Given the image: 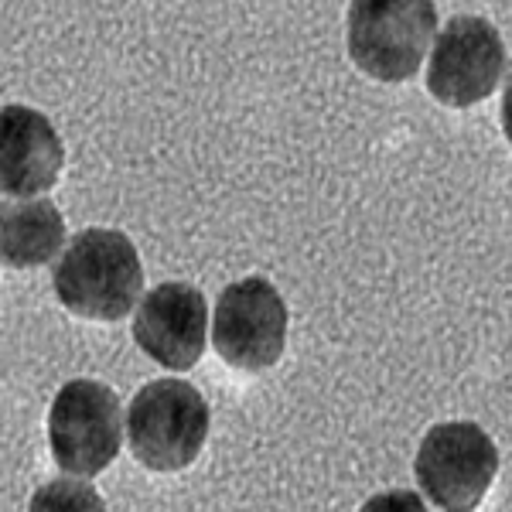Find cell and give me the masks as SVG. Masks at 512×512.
<instances>
[{"mask_svg":"<svg viewBox=\"0 0 512 512\" xmlns=\"http://www.w3.org/2000/svg\"><path fill=\"white\" fill-rule=\"evenodd\" d=\"M55 297L65 311L89 321H120L144 294V267L137 246L120 229H82L65 243L52 274Z\"/></svg>","mask_w":512,"mask_h":512,"instance_id":"1","label":"cell"},{"mask_svg":"<svg viewBox=\"0 0 512 512\" xmlns=\"http://www.w3.org/2000/svg\"><path fill=\"white\" fill-rule=\"evenodd\" d=\"M209 403L185 379H154L130 400V451L151 472H181L202 454L209 437Z\"/></svg>","mask_w":512,"mask_h":512,"instance_id":"2","label":"cell"},{"mask_svg":"<svg viewBox=\"0 0 512 512\" xmlns=\"http://www.w3.org/2000/svg\"><path fill=\"white\" fill-rule=\"evenodd\" d=\"M437 35V11L424 0H362L349 7V59L379 82L417 76Z\"/></svg>","mask_w":512,"mask_h":512,"instance_id":"3","label":"cell"},{"mask_svg":"<svg viewBox=\"0 0 512 512\" xmlns=\"http://www.w3.org/2000/svg\"><path fill=\"white\" fill-rule=\"evenodd\" d=\"M414 472L441 512H475L499 475V448L472 420H451L424 434Z\"/></svg>","mask_w":512,"mask_h":512,"instance_id":"4","label":"cell"},{"mask_svg":"<svg viewBox=\"0 0 512 512\" xmlns=\"http://www.w3.org/2000/svg\"><path fill=\"white\" fill-rule=\"evenodd\" d=\"M48 444L69 475L93 478L106 472L123 444L120 396L96 379L65 383L48 410Z\"/></svg>","mask_w":512,"mask_h":512,"instance_id":"5","label":"cell"},{"mask_svg":"<svg viewBox=\"0 0 512 512\" xmlns=\"http://www.w3.org/2000/svg\"><path fill=\"white\" fill-rule=\"evenodd\" d=\"M506 76V41L492 21L454 14L431 41L427 93L437 103L465 110L489 99Z\"/></svg>","mask_w":512,"mask_h":512,"instance_id":"6","label":"cell"},{"mask_svg":"<svg viewBox=\"0 0 512 512\" xmlns=\"http://www.w3.org/2000/svg\"><path fill=\"white\" fill-rule=\"evenodd\" d=\"M212 345L233 369H274L287 345V304L267 277H246L219 294Z\"/></svg>","mask_w":512,"mask_h":512,"instance_id":"7","label":"cell"},{"mask_svg":"<svg viewBox=\"0 0 512 512\" xmlns=\"http://www.w3.org/2000/svg\"><path fill=\"white\" fill-rule=\"evenodd\" d=\"M205 328H209L205 294L192 284L171 280L144 294L134 318V342L158 366L185 373L205 355Z\"/></svg>","mask_w":512,"mask_h":512,"instance_id":"8","label":"cell"},{"mask_svg":"<svg viewBox=\"0 0 512 512\" xmlns=\"http://www.w3.org/2000/svg\"><path fill=\"white\" fill-rule=\"evenodd\" d=\"M62 164V137L45 113L18 103L0 110V192L14 198L48 192L59 181Z\"/></svg>","mask_w":512,"mask_h":512,"instance_id":"9","label":"cell"},{"mask_svg":"<svg viewBox=\"0 0 512 512\" xmlns=\"http://www.w3.org/2000/svg\"><path fill=\"white\" fill-rule=\"evenodd\" d=\"M65 246V219L48 198L0 205V260L14 270L52 263Z\"/></svg>","mask_w":512,"mask_h":512,"instance_id":"10","label":"cell"},{"mask_svg":"<svg viewBox=\"0 0 512 512\" xmlns=\"http://www.w3.org/2000/svg\"><path fill=\"white\" fill-rule=\"evenodd\" d=\"M28 512H106V502L82 478H55L31 495Z\"/></svg>","mask_w":512,"mask_h":512,"instance_id":"11","label":"cell"},{"mask_svg":"<svg viewBox=\"0 0 512 512\" xmlns=\"http://www.w3.org/2000/svg\"><path fill=\"white\" fill-rule=\"evenodd\" d=\"M359 512H431V509H427V502L420 499L417 492H410V489H390V492L373 495V499H369Z\"/></svg>","mask_w":512,"mask_h":512,"instance_id":"12","label":"cell"}]
</instances>
